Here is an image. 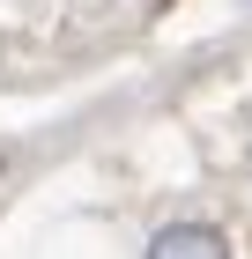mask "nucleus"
<instances>
[{
  "label": "nucleus",
  "instance_id": "f03ea898",
  "mask_svg": "<svg viewBox=\"0 0 252 259\" xmlns=\"http://www.w3.org/2000/svg\"><path fill=\"white\" fill-rule=\"evenodd\" d=\"M245 8H252V0H245Z\"/></svg>",
  "mask_w": 252,
  "mask_h": 259
},
{
  "label": "nucleus",
  "instance_id": "f257e3e1",
  "mask_svg": "<svg viewBox=\"0 0 252 259\" xmlns=\"http://www.w3.org/2000/svg\"><path fill=\"white\" fill-rule=\"evenodd\" d=\"M149 259H230V237L215 222H163L149 237Z\"/></svg>",
  "mask_w": 252,
  "mask_h": 259
}]
</instances>
